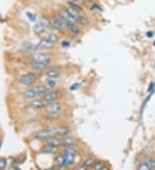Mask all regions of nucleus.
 I'll return each mask as SVG.
<instances>
[{
  "mask_svg": "<svg viewBox=\"0 0 155 170\" xmlns=\"http://www.w3.org/2000/svg\"><path fill=\"white\" fill-rule=\"evenodd\" d=\"M32 60L35 63L44 64H49L51 63L52 58L51 56L45 53V52H36L32 55Z\"/></svg>",
  "mask_w": 155,
  "mask_h": 170,
  "instance_id": "obj_3",
  "label": "nucleus"
},
{
  "mask_svg": "<svg viewBox=\"0 0 155 170\" xmlns=\"http://www.w3.org/2000/svg\"><path fill=\"white\" fill-rule=\"evenodd\" d=\"M46 141H47L48 143H50L52 145H54L56 147H59L61 145V138L59 137V136L53 135L49 139H47Z\"/></svg>",
  "mask_w": 155,
  "mask_h": 170,
  "instance_id": "obj_14",
  "label": "nucleus"
},
{
  "mask_svg": "<svg viewBox=\"0 0 155 170\" xmlns=\"http://www.w3.org/2000/svg\"><path fill=\"white\" fill-rule=\"evenodd\" d=\"M60 73H61V71H60V69H58V68L56 67L50 68V69H48L46 71L47 77H49V78H51V79H56L58 77H60Z\"/></svg>",
  "mask_w": 155,
  "mask_h": 170,
  "instance_id": "obj_10",
  "label": "nucleus"
},
{
  "mask_svg": "<svg viewBox=\"0 0 155 170\" xmlns=\"http://www.w3.org/2000/svg\"><path fill=\"white\" fill-rule=\"evenodd\" d=\"M64 92L61 89H49V90L41 96V98L46 101L47 102H57L63 97Z\"/></svg>",
  "mask_w": 155,
  "mask_h": 170,
  "instance_id": "obj_2",
  "label": "nucleus"
},
{
  "mask_svg": "<svg viewBox=\"0 0 155 170\" xmlns=\"http://www.w3.org/2000/svg\"><path fill=\"white\" fill-rule=\"evenodd\" d=\"M102 170H110V169H109V168H107V167L104 166V167H103V168Z\"/></svg>",
  "mask_w": 155,
  "mask_h": 170,
  "instance_id": "obj_32",
  "label": "nucleus"
},
{
  "mask_svg": "<svg viewBox=\"0 0 155 170\" xmlns=\"http://www.w3.org/2000/svg\"><path fill=\"white\" fill-rule=\"evenodd\" d=\"M53 135H54V126H48L40 131H37L34 135V137L38 140H47Z\"/></svg>",
  "mask_w": 155,
  "mask_h": 170,
  "instance_id": "obj_4",
  "label": "nucleus"
},
{
  "mask_svg": "<svg viewBox=\"0 0 155 170\" xmlns=\"http://www.w3.org/2000/svg\"><path fill=\"white\" fill-rule=\"evenodd\" d=\"M76 143V139L72 137L66 136L64 138H61V145L65 147L73 146Z\"/></svg>",
  "mask_w": 155,
  "mask_h": 170,
  "instance_id": "obj_12",
  "label": "nucleus"
},
{
  "mask_svg": "<svg viewBox=\"0 0 155 170\" xmlns=\"http://www.w3.org/2000/svg\"><path fill=\"white\" fill-rule=\"evenodd\" d=\"M56 163L59 165V166H65V165H67L66 164V161H65V158H64V155H59L57 157L55 158Z\"/></svg>",
  "mask_w": 155,
  "mask_h": 170,
  "instance_id": "obj_22",
  "label": "nucleus"
},
{
  "mask_svg": "<svg viewBox=\"0 0 155 170\" xmlns=\"http://www.w3.org/2000/svg\"><path fill=\"white\" fill-rule=\"evenodd\" d=\"M94 162L95 161L92 158H88L86 159L84 162V165L85 167H87V168H90V167L93 166V164H94Z\"/></svg>",
  "mask_w": 155,
  "mask_h": 170,
  "instance_id": "obj_25",
  "label": "nucleus"
},
{
  "mask_svg": "<svg viewBox=\"0 0 155 170\" xmlns=\"http://www.w3.org/2000/svg\"><path fill=\"white\" fill-rule=\"evenodd\" d=\"M153 35V32H147V37H149V38H151Z\"/></svg>",
  "mask_w": 155,
  "mask_h": 170,
  "instance_id": "obj_30",
  "label": "nucleus"
},
{
  "mask_svg": "<svg viewBox=\"0 0 155 170\" xmlns=\"http://www.w3.org/2000/svg\"><path fill=\"white\" fill-rule=\"evenodd\" d=\"M147 164L152 170H155V159L149 158L147 160Z\"/></svg>",
  "mask_w": 155,
  "mask_h": 170,
  "instance_id": "obj_24",
  "label": "nucleus"
},
{
  "mask_svg": "<svg viewBox=\"0 0 155 170\" xmlns=\"http://www.w3.org/2000/svg\"><path fill=\"white\" fill-rule=\"evenodd\" d=\"M68 7L71 8L72 10H73L74 11L78 12V13H80V12L83 11V9L82 7H80L79 4H77L74 2H69L68 3Z\"/></svg>",
  "mask_w": 155,
  "mask_h": 170,
  "instance_id": "obj_19",
  "label": "nucleus"
},
{
  "mask_svg": "<svg viewBox=\"0 0 155 170\" xmlns=\"http://www.w3.org/2000/svg\"><path fill=\"white\" fill-rule=\"evenodd\" d=\"M45 28H46V27L44 26V24L39 21V22H37V23L34 24L33 30H34V32L36 33V35H41V34H42L45 31Z\"/></svg>",
  "mask_w": 155,
  "mask_h": 170,
  "instance_id": "obj_16",
  "label": "nucleus"
},
{
  "mask_svg": "<svg viewBox=\"0 0 155 170\" xmlns=\"http://www.w3.org/2000/svg\"><path fill=\"white\" fill-rule=\"evenodd\" d=\"M27 16H28V17L30 19V21H32V22H34V21L36 20V17H35V16H34V15H32L31 13L28 12V13H27Z\"/></svg>",
  "mask_w": 155,
  "mask_h": 170,
  "instance_id": "obj_29",
  "label": "nucleus"
},
{
  "mask_svg": "<svg viewBox=\"0 0 155 170\" xmlns=\"http://www.w3.org/2000/svg\"><path fill=\"white\" fill-rule=\"evenodd\" d=\"M33 89L36 91L38 96H42L49 90L48 88L46 87V85H37V86H35L33 88Z\"/></svg>",
  "mask_w": 155,
  "mask_h": 170,
  "instance_id": "obj_17",
  "label": "nucleus"
},
{
  "mask_svg": "<svg viewBox=\"0 0 155 170\" xmlns=\"http://www.w3.org/2000/svg\"><path fill=\"white\" fill-rule=\"evenodd\" d=\"M46 87L48 88V89H54L56 87V82L54 81V79H48L46 81Z\"/></svg>",
  "mask_w": 155,
  "mask_h": 170,
  "instance_id": "obj_21",
  "label": "nucleus"
},
{
  "mask_svg": "<svg viewBox=\"0 0 155 170\" xmlns=\"http://www.w3.org/2000/svg\"><path fill=\"white\" fill-rule=\"evenodd\" d=\"M154 84H155V83H154ZM154 87H155V85H154Z\"/></svg>",
  "mask_w": 155,
  "mask_h": 170,
  "instance_id": "obj_36",
  "label": "nucleus"
},
{
  "mask_svg": "<svg viewBox=\"0 0 155 170\" xmlns=\"http://www.w3.org/2000/svg\"><path fill=\"white\" fill-rule=\"evenodd\" d=\"M1 145H2V140L0 139V148H1Z\"/></svg>",
  "mask_w": 155,
  "mask_h": 170,
  "instance_id": "obj_34",
  "label": "nucleus"
},
{
  "mask_svg": "<svg viewBox=\"0 0 155 170\" xmlns=\"http://www.w3.org/2000/svg\"><path fill=\"white\" fill-rule=\"evenodd\" d=\"M46 38H48V40H51L52 42H54V43H56V42H58L59 40H60V37L57 35L56 34L54 33H49L47 37Z\"/></svg>",
  "mask_w": 155,
  "mask_h": 170,
  "instance_id": "obj_20",
  "label": "nucleus"
},
{
  "mask_svg": "<svg viewBox=\"0 0 155 170\" xmlns=\"http://www.w3.org/2000/svg\"><path fill=\"white\" fill-rule=\"evenodd\" d=\"M86 2H88V3H93L94 2V0H85Z\"/></svg>",
  "mask_w": 155,
  "mask_h": 170,
  "instance_id": "obj_31",
  "label": "nucleus"
},
{
  "mask_svg": "<svg viewBox=\"0 0 155 170\" xmlns=\"http://www.w3.org/2000/svg\"><path fill=\"white\" fill-rule=\"evenodd\" d=\"M67 29L72 32L73 35H79L80 33V28H79L78 24L67 20Z\"/></svg>",
  "mask_w": 155,
  "mask_h": 170,
  "instance_id": "obj_11",
  "label": "nucleus"
},
{
  "mask_svg": "<svg viewBox=\"0 0 155 170\" xmlns=\"http://www.w3.org/2000/svg\"><path fill=\"white\" fill-rule=\"evenodd\" d=\"M70 132V130L67 126L60 125V126H54V135H57L60 138H64L66 136H67Z\"/></svg>",
  "mask_w": 155,
  "mask_h": 170,
  "instance_id": "obj_8",
  "label": "nucleus"
},
{
  "mask_svg": "<svg viewBox=\"0 0 155 170\" xmlns=\"http://www.w3.org/2000/svg\"><path fill=\"white\" fill-rule=\"evenodd\" d=\"M58 149V147L54 146V145H52L50 143H47V144H45L43 146L41 147V152L42 153H45V154H50V153H54V152H55L56 150Z\"/></svg>",
  "mask_w": 155,
  "mask_h": 170,
  "instance_id": "obj_15",
  "label": "nucleus"
},
{
  "mask_svg": "<svg viewBox=\"0 0 155 170\" xmlns=\"http://www.w3.org/2000/svg\"><path fill=\"white\" fill-rule=\"evenodd\" d=\"M48 102H47L46 101H44L42 98L41 99H34L32 100L29 105L33 109H36V110H40V109H43L46 108L48 106Z\"/></svg>",
  "mask_w": 155,
  "mask_h": 170,
  "instance_id": "obj_7",
  "label": "nucleus"
},
{
  "mask_svg": "<svg viewBox=\"0 0 155 170\" xmlns=\"http://www.w3.org/2000/svg\"><path fill=\"white\" fill-rule=\"evenodd\" d=\"M103 167H104V165H103V162H99V161H97V162H94L92 168L95 170H102L103 168Z\"/></svg>",
  "mask_w": 155,
  "mask_h": 170,
  "instance_id": "obj_23",
  "label": "nucleus"
},
{
  "mask_svg": "<svg viewBox=\"0 0 155 170\" xmlns=\"http://www.w3.org/2000/svg\"><path fill=\"white\" fill-rule=\"evenodd\" d=\"M7 165V161L5 158H0V170H4Z\"/></svg>",
  "mask_w": 155,
  "mask_h": 170,
  "instance_id": "obj_27",
  "label": "nucleus"
},
{
  "mask_svg": "<svg viewBox=\"0 0 155 170\" xmlns=\"http://www.w3.org/2000/svg\"><path fill=\"white\" fill-rule=\"evenodd\" d=\"M153 46H154V47H155V41H154V42H153Z\"/></svg>",
  "mask_w": 155,
  "mask_h": 170,
  "instance_id": "obj_35",
  "label": "nucleus"
},
{
  "mask_svg": "<svg viewBox=\"0 0 155 170\" xmlns=\"http://www.w3.org/2000/svg\"><path fill=\"white\" fill-rule=\"evenodd\" d=\"M45 109H46V113H47V118L49 119H57L60 116V112L62 109V106L57 101V102L48 103V106Z\"/></svg>",
  "mask_w": 155,
  "mask_h": 170,
  "instance_id": "obj_1",
  "label": "nucleus"
},
{
  "mask_svg": "<svg viewBox=\"0 0 155 170\" xmlns=\"http://www.w3.org/2000/svg\"><path fill=\"white\" fill-rule=\"evenodd\" d=\"M75 23L79 24L80 26H87L88 24H89V20H88L87 18L84 16L80 15H80L78 16V17L76 18Z\"/></svg>",
  "mask_w": 155,
  "mask_h": 170,
  "instance_id": "obj_18",
  "label": "nucleus"
},
{
  "mask_svg": "<svg viewBox=\"0 0 155 170\" xmlns=\"http://www.w3.org/2000/svg\"><path fill=\"white\" fill-rule=\"evenodd\" d=\"M154 83H151L149 84V87H148V89H147V92L150 93V92H153V89H154Z\"/></svg>",
  "mask_w": 155,
  "mask_h": 170,
  "instance_id": "obj_28",
  "label": "nucleus"
},
{
  "mask_svg": "<svg viewBox=\"0 0 155 170\" xmlns=\"http://www.w3.org/2000/svg\"><path fill=\"white\" fill-rule=\"evenodd\" d=\"M55 43L52 42L51 40H49L48 38H42L38 41L37 47L41 48V49H51V48H54Z\"/></svg>",
  "mask_w": 155,
  "mask_h": 170,
  "instance_id": "obj_9",
  "label": "nucleus"
},
{
  "mask_svg": "<svg viewBox=\"0 0 155 170\" xmlns=\"http://www.w3.org/2000/svg\"><path fill=\"white\" fill-rule=\"evenodd\" d=\"M70 2H77V1H80V0H68Z\"/></svg>",
  "mask_w": 155,
  "mask_h": 170,
  "instance_id": "obj_33",
  "label": "nucleus"
},
{
  "mask_svg": "<svg viewBox=\"0 0 155 170\" xmlns=\"http://www.w3.org/2000/svg\"><path fill=\"white\" fill-rule=\"evenodd\" d=\"M39 77V74H37L36 72H29L27 74H24L19 77V83L24 84V85H30L32 83H34Z\"/></svg>",
  "mask_w": 155,
  "mask_h": 170,
  "instance_id": "obj_5",
  "label": "nucleus"
},
{
  "mask_svg": "<svg viewBox=\"0 0 155 170\" xmlns=\"http://www.w3.org/2000/svg\"><path fill=\"white\" fill-rule=\"evenodd\" d=\"M52 25H53V28L67 30V20H65L60 16L55 17L52 20Z\"/></svg>",
  "mask_w": 155,
  "mask_h": 170,
  "instance_id": "obj_6",
  "label": "nucleus"
},
{
  "mask_svg": "<svg viewBox=\"0 0 155 170\" xmlns=\"http://www.w3.org/2000/svg\"><path fill=\"white\" fill-rule=\"evenodd\" d=\"M23 95H24V99L31 100V101L34 99H36L37 97H39L38 95L36 93V91L33 89V88H32V89H26V90L23 93Z\"/></svg>",
  "mask_w": 155,
  "mask_h": 170,
  "instance_id": "obj_13",
  "label": "nucleus"
},
{
  "mask_svg": "<svg viewBox=\"0 0 155 170\" xmlns=\"http://www.w3.org/2000/svg\"><path fill=\"white\" fill-rule=\"evenodd\" d=\"M138 170H152L149 166L147 164V162H142L140 164V166L138 167Z\"/></svg>",
  "mask_w": 155,
  "mask_h": 170,
  "instance_id": "obj_26",
  "label": "nucleus"
}]
</instances>
